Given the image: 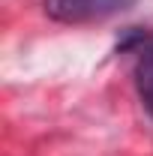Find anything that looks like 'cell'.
Segmentation results:
<instances>
[{
  "mask_svg": "<svg viewBox=\"0 0 153 156\" xmlns=\"http://www.w3.org/2000/svg\"><path fill=\"white\" fill-rule=\"evenodd\" d=\"M135 0H45V12L63 24H87L120 15Z\"/></svg>",
  "mask_w": 153,
  "mask_h": 156,
  "instance_id": "6da1fadb",
  "label": "cell"
},
{
  "mask_svg": "<svg viewBox=\"0 0 153 156\" xmlns=\"http://www.w3.org/2000/svg\"><path fill=\"white\" fill-rule=\"evenodd\" d=\"M135 87H138V96L144 102L147 114L153 117V45H147L135 63Z\"/></svg>",
  "mask_w": 153,
  "mask_h": 156,
  "instance_id": "7a4b0ae2",
  "label": "cell"
}]
</instances>
